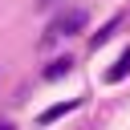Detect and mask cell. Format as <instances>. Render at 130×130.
I'll list each match as a JSON object with an SVG mask.
<instances>
[{
	"label": "cell",
	"instance_id": "obj_1",
	"mask_svg": "<svg viewBox=\"0 0 130 130\" xmlns=\"http://www.w3.org/2000/svg\"><path fill=\"white\" fill-rule=\"evenodd\" d=\"M85 8H69V12H61V16H53L49 20V28H45V37H41V45H53V41H61V37H73V32H81L85 28Z\"/></svg>",
	"mask_w": 130,
	"mask_h": 130
},
{
	"label": "cell",
	"instance_id": "obj_2",
	"mask_svg": "<svg viewBox=\"0 0 130 130\" xmlns=\"http://www.w3.org/2000/svg\"><path fill=\"white\" fill-rule=\"evenodd\" d=\"M77 106H81L77 98H73V102H57V106H49V110L41 114V126H49V122H57V118H65V114H69V110H77Z\"/></svg>",
	"mask_w": 130,
	"mask_h": 130
},
{
	"label": "cell",
	"instance_id": "obj_3",
	"mask_svg": "<svg viewBox=\"0 0 130 130\" xmlns=\"http://www.w3.org/2000/svg\"><path fill=\"white\" fill-rule=\"evenodd\" d=\"M69 69H73V61H69V57H57V61H49V65H45V81H61Z\"/></svg>",
	"mask_w": 130,
	"mask_h": 130
},
{
	"label": "cell",
	"instance_id": "obj_4",
	"mask_svg": "<svg viewBox=\"0 0 130 130\" xmlns=\"http://www.w3.org/2000/svg\"><path fill=\"white\" fill-rule=\"evenodd\" d=\"M126 73H130V49H122V57H118V61L106 69V81H122Z\"/></svg>",
	"mask_w": 130,
	"mask_h": 130
},
{
	"label": "cell",
	"instance_id": "obj_5",
	"mask_svg": "<svg viewBox=\"0 0 130 130\" xmlns=\"http://www.w3.org/2000/svg\"><path fill=\"white\" fill-rule=\"evenodd\" d=\"M114 32H118V16H114V20H106V24H102V32H93V37H89V49H102Z\"/></svg>",
	"mask_w": 130,
	"mask_h": 130
},
{
	"label": "cell",
	"instance_id": "obj_6",
	"mask_svg": "<svg viewBox=\"0 0 130 130\" xmlns=\"http://www.w3.org/2000/svg\"><path fill=\"white\" fill-rule=\"evenodd\" d=\"M37 4H41V8H53V4H61V0H37Z\"/></svg>",
	"mask_w": 130,
	"mask_h": 130
},
{
	"label": "cell",
	"instance_id": "obj_7",
	"mask_svg": "<svg viewBox=\"0 0 130 130\" xmlns=\"http://www.w3.org/2000/svg\"><path fill=\"white\" fill-rule=\"evenodd\" d=\"M0 130H12V122H0Z\"/></svg>",
	"mask_w": 130,
	"mask_h": 130
}]
</instances>
